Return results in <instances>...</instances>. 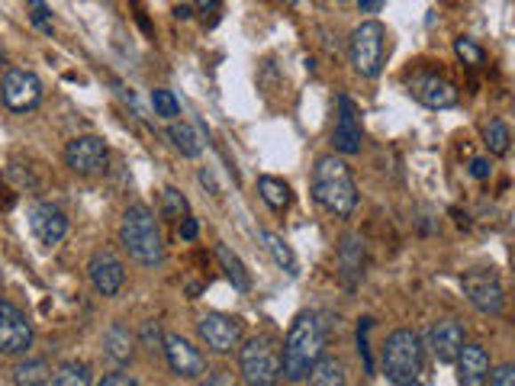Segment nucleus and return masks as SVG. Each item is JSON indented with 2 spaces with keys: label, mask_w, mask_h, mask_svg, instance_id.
Wrapping results in <instances>:
<instances>
[{
  "label": "nucleus",
  "mask_w": 515,
  "mask_h": 386,
  "mask_svg": "<svg viewBox=\"0 0 515 386\" xmlns=\"http://www.w3.org/2000/svg\"><path fill=\"white\" fill-rule=\"evenodd\" d=\"M326 348V328H322L316 312H300L284 338V354H280V377L290 383H303L310 377L313 364L322 358Z\"/></svg>",
  "instance_id": "f257e3e1"
},
{
  "label": "nucleus",
  "mask_w": 515,
  "mask_h": 386,
  "mask_svg": "<svg viewBox=\"0 0 515 386\" xmlns=\"http://www.w3.org/2000/svg\"><path fill=\"white\" fill-rule=\"evenodd\" d=\"M313 200L338 219H348L358 206V187L338 155H322L313 168Z\"/></svg>",
  "instance_id": "f03ea898"
},
{
  "label": "nucleus",
  "mask_w": 515,
  "mask_h": 386,
  "mask_svg": "<svg viewBox=\"0 0 515 386\" xmlns=\"http://www.w3.org/2000/svg\"><path fill=\"white\" fill-rule=\"evenodd\" d=\"M119 245L126 248L129 258L145 264V268H158L161 261H165V238H161V229L149 206L133 203V206L123 213Z\"/></svg>",
  "instance_id": "7ed1b4c3"
},
{
  "label": "nucleus",
  "mask_w": 515,
  "mask_h": 386,
  "mask_svg": "<svg viewBox=\"0 0 515 386\" xmlns=\"http://www.w3.org/2000/svg\"><path fill=\"white\" fill-rule=\"evenodd\" d=\"M383 374H387L390 383H409V380H419L422 374V364H425V351H422V342L415 332L409 328H397L393 335L383 342Z\"/></svg>",
  "instance_id": "20e7f679"
},
{
  "label": "nucleus",
  "mask_w": 515,
  "mask_h": 386,
  "mask_svg": "<svg viewBox=\"0 0 515 386\" xmlns=\"http://www.w3.org/2000/svg\"><path fill=\"white\" fill-rule=\"evenodd\" d=\"M348 55H351L358 75L377 77L383 71V61H387V26L377 20L361 23L348 39Z\"/></svg>",
  "instance_id": "39448f33"
},
{
  "label": "nucleus",
  "mask_w": 515,
  "mask_h": 386,
  "mask_svg": "<svg viewBox=\"0 0 515 386\" xmlns=\"http://www.w3.org/2000/svg\"><path fill=\"white\" fill-rule=\"evenodd\" d=\"M238 367L248 386H278L280 354L268 335H254L238 348Z\"/></svg>",
  "instance_id": "423d86ee"
},
{
  "label": "nucleus",
  "mask_w": 515,
  "mask_h": 386,
  "mask_svg": "<svg viewBox=\"0 0 515 386\" xmlns=\"http://www.w3.org/2000/svg\"><path fill=\"white\" fill-rule=\"evenodd\" d=\"M0 101L13 113H29L43 101V81L29 68H10L0 81Z\"/></svg>",
  "instance_id": "0eeeda50"
},
{
  "label": "nucleus",
  "mask_w": 515,
  "mask_h": 386,
  "mask_svg": "<svg viewBox=\"0 0 515 386\" xmlns=\"http://www.w3.org/2000/svg\"><path fill=\"white\" fill-rule=\"evenodd\" d=\"M461 286H464V296L471 300L473 310L483 316H499L506 310V290L490 270H467L461 277Z\"/></svg>",
  "instance_id": "6e6552de"
},
{
  "label": "nucleus",
  "mask_w": 515,
  "mask_h": 386,
  "mask_svg": "<svg viewBox=\"0 0 515 386\" xmlns=\"http://www.w3.org/2000/svg\"><path fill=\"white\" fill-rule=\"evenodd\" d=\"M107 158H110V149L101 135H77L65 145V165L81 177L101 174L107 168Z\"/></svg>",
  "instance_id": "1a4fd4ad"
},
{
  "label": "nucleus",
  "mask_w": 515,
  "mask_h": 386,
  "mask_svg": "<svg viewBox=\"0 0 515 386\" xmlns=\"http://www.w3.org/2000/svg\"><path fill=\"white\" fill-rule=\"evenodd\" d=\"M197 332H200L203 344L216 354H232L242 344V322L236 316H222V312H206L200 322H197Z\"/></svg>",
  "instance_id": "9d476101"
},
{
  "label": "nucleus",
  "mask_w": 515,
  "mask_h": 386,
  "mask_svg": "<svg viewBox=\"0 0 515 386\" xmlns=\"http://www.w3.org/2000/svg\"><path fill=\"white\" fill-rule=\"evenodd\" d=\"M33 348V326L13 302L0 300V354H26Z\"/></svg>",
  "instance_id": "9b49d317"
},
{
  "label": "nucleus",
  "mask_w": 515,
  "mask_h": 386,
  "mask_svg": "<svg viewBox=\"0 0 515 386\" xmlns=\"http://www.w3.org/2000/svg\"><path fill=\"white\" fill-rule=\"evenodd\" d=\"M161 351L168 358V367L174 370L181 380H197L206 374V358H203L184 335H165Z\"/></svg>",
  "instance_id": "f8f14e48"
},
{
  "label": "nucleus",
  "mask_w": 515,
  "mask_h": 386,
  "mask_svg": "<svg viewBox=\"0 0 515 386\" xmlns=\"http://www.w3.org/2000/svg\"><path fill=\"white\" fill-rule=\"evenodd\" d=\"M29 229L39 238V245L55 248L65 242L68 236V216L55 206V203H33L29 206Z\"/></svg>",
  "instance_id": "ddd939ff"
},
{
  "label": "nucleus",
  "mask_w": 515,
  "mask_h": 386,
  "mask_svg": "<svg viewBox=\"0 0 515 386\" xmlns=\"http://www.w3.org/2000/svg\"><path fill=\"white\" fill-rule=\"evenodd\" d=\"M87 277H91V286L97 290L101 296H117L126 284V268L123 261L110 252H97L91 261H87Z\"/></svg>",
  "instance_id": "4468645a"
},
{
  "label": "nucleus",
  "mask_w": 515,
  "mask_h": 386,
  "mask_svg": "<svg viewBox=\"0 0 515 386\" xmlns=\"http://www.w3.org/2000/svg\"><path fill=\"white\" fill-rule=\"evenodd\" d=\"M409 93L429 109H448L457 103V87L441 75H415L409 81Z\"/></svg>",
  "instance_id": "2eb2a0df"
},
{
  "label": "nucleus",
  "mask_w": 515,
  "mask_h": 386,
  "mask_svg": "<svg viewBox=\"0 0 515 386\" xmlns=\"http://www.w3.org/2000/svg\"><path fill=\"white\" fill-rule=\"evenodd\" d=\"M332 145L338 155H358L361 151V123H358V107L351 97H338V119L335 133H332Z\"/></svg>",
  "instance_id": "dca6fc26"
},
{
  "label": "nucleus",
  "mask_w": 515,
  "mask_h": 386,
  "mask_svg": "<svg viewBox=\"0 0 515 386\" xmlns=\"http://www.w3.org/2000/svg\"><path fill=\"white\" fill-rule=\"evenodd\" d=\"M431 354L441 364H455L461 348H464V328L457 326L455 319H441L439 326H431Z\"/></svg>",
  "instance_id": "f3484780"
},
{
  "label": "nucleus",
  "mask_w": 515,
  "mask_h": 386,
  "mask_svg": "<svg viewBox=\"0 0 515 386\" xmlns=\"http://www.w3.org/2000/svg\"><path fill=\"white\" fill-rule=\"evenodd\" d=\"M338 274L348 286H358V280L364 277V242L355 232H348L338 245Z\"/></svg>",
  "instance_id": "a211bd4d"
},
{
  "label": "nucleus",
  "mask_w": 515,
  "mask_h": 386,
  "mask_svg": "<svg viewBox=\"0 0 515 386\" xmlns=\"http://www.w3.org/2000/svg\"><path fill=\"white\" fill-rule=\"evenodd\" d=\"M457 370H461V383L477 386L480 380H487L490 374V354L480 344H464L461 354H457Z\"/></svg>",
  "instance_id": "6ab92c4d"
},
{
  "label": "nucleus",
  "mask_w": 515,
  "mask_h": 386,
  "mask_svg": "<svg viewBox=\"0 0 515 386\" xmlns=\"http://www.w3.org/2000/svg\"><path fill=\"white\" fill-rule=\"evenodd\" d=\"M133 351H135V338L126 326H110L107 328V335H103V354L110 358L117 367H126L133 361Z\"/></svg>",
  "instance_id": "aec40b11"
},
{
  "label": "nucleus",
  "mask_w": 515,
  "mask_h": 386,
  "mask_svg": "<svg viewBox=\"0 0 515 386\" xmlns=\"http://www.w3.org/2000/svg\"><path fill=\"white\" fill-rule=\"evenodd\" d=\"M258 193H262V200L268 203L274 213H284L294 200V193H290V184L287 181H280V177H258Z\"/></svg>",
  "instance_id": "412c9836"
},
{
  "label": "nucleus",
  "mask_w": 515,
  "mask_h": 386,
  "mask_svg": "<svg viewBox=\"0 0 515 386\" xmlns=\"http://www.w3.org/2000/svg\"><path fill=\"white\" fill-rule=\"evenodd\" d=\"M306 380H310V386H348L345 364L338 358H319Z\"/></svg>",
  "instance_id": "4be33fe9"
},
{
  "label": "nucleus",
  "mask_w": 515,
  "mask_h": 386,
  "mask_svg": "<svg viewBox=\"0 0 515 386\" xmlns=\"http://www.w3.org/2000/svg\"><path fill=\"white\" fill-rule=\"evenodd\" d=\"M168 139H171V145L181 151V155H187V158H197L203 151V135H200V129L197 126H190V123H171V129H168Z\"/></svg>",
  "instance_id": "5701e85b"
},
{
  "label": "nucleus",
  "mask_w": 515,
  "mask_h": 386,
  "mask_svg": "<svg viewBox=\"0 0 515 386\" xmlns=\"http://www.w3.org/2000/svg\"><path fill=\"white\" fill-rule=\"evenodd\" d=\"M52 370L43 358H26L13 367V386H49Z\"/></svg>",
  "instance_id": "b1692460"
},
{
  "label": "nucleus",
  "mask_w": 515,
  "mask_h": 386,
  "mask_svg": "<svg viewBox=\"0 0 515 386\" xmlns=\"http://www.w3.org/2000/svg\"><path fill=\"white\" fill-rule=\"evenodd\" d=\"M216 258H220L222 270H226V277L232 280V286H236V290H242V294H248V290H252V277H248L245 264L238 261V254L229 252L226 245H220V248H216Z\"/></svg>",
  "instance_id": "393cba45"
},
{
  "label": "nucleus",
  "mask_w": 515,
  "mask_h": 386,
  "mask_svg": "<svg viewBox=\"0 0 515 386\" xmlns=\"http://www.w3.org/2000/svg\"><path fill=\"white\" fill-rule=\"evenodd\" d=\"M262 242L264 248L270 252V258H274V264H278L280 270H287L290 277H296V258H294V248H290L287 242L280 236H274V232H268V229H262Z\"/></svg>",
  "instance_id": "a878e982"
},
{
  "label": "nucleus",
  "mask_w": 515,
  "mask_h": 386,
  "mask_svg": "<svg viewBox=\"0 0 515 386\" xmlns=\"http://www.w3.org/2000/svg\"><path fill=\"white\" fill-rule=\"evenodd\" d=\"M49 386H93L91 367H87V364H77V361L61 364V367L52 374Z\"/></svg>",
  "instance_id": "bb28decb"
},
{
  "label": "nucleus",
  "mask_w": 515,
  "mask_h": 386,
  "mask_svg": "<svg viewBox=\"0 0 515 386\" xmlns=\"http://www.w3.org/2000/svg\"><path fill=\"white\" fill-rule=\"evenodd\" d=\"M483 142H487L490 155H509V142H512L509 126L503 123V119H493V123H487V129H483Z\"/></svg>",
  "instance_id": "cd10ccee"
},
{
  "label": "nucleus",
  "mask_w": 515,
  "mask_h": 386,
  "mask_svg": "<svg viewBox=\"0 0 515 386\" xmlns=\"http://www.w3.org/2000/svg\"><path fill=\"white\" fill-rule=\"evenodd\" d=\"M152 107H155V113H158V117H165V119H178L181 117L178 97H174L171 91H165V87L152 91Z\"/></svg>",
  "instance_id": "c85d7f7f"
},
{
  "label": "nucleus",
  "mask_w": 515,
  "mask_h": 386,
  "mask_svg": "<svg viewBox=\"0 0 515 386\" xmlns=\"http://www.w3.org/2000/svg\"><path fill=\"white\" fill-rule=\"evenodd\" d=\"M455 52H457V59L464 61V65H471V68H480L483 61H487V52L473 43V39H467V36L455 39Z\"/></svg>",
  "instance_id": "c756f323"
},
{
  "label": "nucleus",
  "mask_w": 515,
  "mask_h": 386,
  "mask_svg": "<svg viewBox=\"0 0 515 386\" xmlns=\"http://www.w3.org/2000/svg\"><path fill=\"white\" fill-rule=\"evenodd\" d=\"M161 206H165V216L168 219H184L187 216V197L174 187H165L161 190Z\"/></svg>",
  "instance_id": "7c9ffc66"
},
{
  "label": "nucleus",
  "mask_w": 515,
  "mask_h": 386,
  "mask_svg": "<svg viewBox=\"0 0 515 386\" xmlns=\"http://www.w3.org/2000/svg\"><path fill=\"white\" fill-rule=\"evenodd\" d=\"M26 7H29V20H33L45 36H52V10L45 0H26Z\"/></svg>",
  "instance_id": "2f4dec72"
},
{
  "label": "nucleus",
  "mask_w": 515,
  "mask_h": 386,
  "mask_svg": "<svg viewBox=\"0 0 515 386\" xmlns=\"http://www.w3.org/2000/svg\"><path fill=\"white\" fill-rule=\"evenodd\" d=\"M139 342H142V348L149 354H158L161 351V344H165V338H161V328L155 319H149L142 326V332H139Z\"/></svg>",
  "instance_id": "473e14b6"
},
{
  "label": "nucleus",
  "mask_w": 515,
  "mask_h": 386,
  "mask_svg": "<svg viewBox=\"0 0 515 386\" xmlns=\"http://www.w3.org/2000/svg\"><path fill=\"white\" fill-rule=\"evenodd\" d=\"M487 377H490L487 386H515V367L512 364H499V367H493Z\"/></svg>",
  "instance_id": "72a5a7b5"
},
{
  "label": "nucleus",
  "mask_w": 515,
  "mask_h": 386,
  "mask_svg": "<svg viewBox=\"0 0 515 386\" xmlns=\"http://www.w3.org/2000/svg\"><path fill=\"white\" fill-rule=\"evenodd\" d=\"M371 326H374L371 319H361V322H358V351H361L364 367H367V374H374L371 354H367V332H371Z\"/></svg>",
  "instance_id": "f704fd0d"
},
{
  "label": "nucleus",
  "mask_w": 515,
  "mask_h": 386,
  "mask_svg": "<svg viewBox=\"0 0 515 386\" xmlns=\"http://www.w3.org/2000/svg\"><path fill=\"white\" fill-rule=\"evenodd\" d=\"M97 386H139V380L129 377V374H123V370H117V374H107V377H103Z\"/></svg>",
  "instance_id": "c9c22d12"
},
{
  "label": "nucleus",
  "mask_w": 515,
  "mask_h": 386,
  "mask_svg": "<svg viewBox=\"0 0 515 386\" xmlns=\"http://www.w3.org/2000/svg\"><path fill=\"white\" fill-rule=\"evenodd\" d=\"M490 171H493L490 158H473L471 161V174L477 177V181H487V177H490Z\"/></svg>",
  "instance_id": "e433bc0d"
},
{
  "label": "nucleus",
  "mask_w": 515,
  "mask_h": 386,
  "mask_svg": "<svg viewBox=\"0 0 515 386\" xmlns=\"http://www.w3.org/2000/svg\"><path fill=\"white\" fill-rule=\"evenodd\" d=\"M197 232H200V226H197V219H190V216L181 219V238H187V242H194Z\"/></svg>",
  "instance_id": "4c0bfd02"
},
{
  "label": "nucleus",
  "mask_w": 515,
  "mask_h": 386,
  "mask_svg": "<svg viewBox=\"0 0 515 386\" xmlns=\"http://www.w3.org/2000/svg\"><path fill=\"white\" fill-rule=\"evenodd\" d=\"M197 7H200V13H213L220 7V0H197Z\"/></svg>",
  "instance_id": "58836bf2"
},
{
  "label": "nucleus",
  "mask_w": 515,
  "mask_h": 386,
  "mask_svg": "<svg viewBox=\"0 0 515 386\" xmlns=\"http://www.w3.org/2000/svg\"><path fill=\"white\" fill-rule=\"evenodd\" d=\"M174 17H178V20H190V17H194V10L187 7V4H178V7H174Z\"/></svg>",
  "instance_id": "ea45409f"
},
{
  "label": "nucleus",
  "mask_w": 515,
  "mask_h": 386,
  "mask_svg": "<svg viewBox=\"0 0 515 386\" xmlns=\"http://www.w3.org/2000/svg\"><path fill=\"white\" fill-rule=\"evenodd\" d=\"M358 4H361V10H374V7H377V0H358Z\"/></svg>",
  "instance_id": "a19ab883"
},
{
  "label": "nucleus",
  "mask_w": 515,
  "mask_h": 386,
  "mask_svg": "<svg viewBox=\"0 0 515 386\" xmlns=\"http://www.w3.org/2000/svg\"><path fill=\"white\" fill-rule=\"evenodd\" d=\"M274 4H280V7H294L296 0H274Z\"/></svg>",
  "instance_id": "79ce46f5"
},
{
  "label": "nucleus",
  "mask_w": 515,
  "mask_h": 386,
  "mask_svg": "<svg viewBox=\"0 0 515 386\" xmlns=\"http://www.w3.org/2000/svg\"><path fill=\"white\" fill-rule=\"evenodd\" d=\"M403 386H425L422 380H409V383H403Z\"/></svg>",
  "instance_id": "37998d69"
},
{
  "label": "nucleus",
  "mask_w": 515,
  "mask_h": 386,
  "mask_svg": "<svg viewBox=\"0 0 515 386\" xmlns=\"http://www.w3.org/2000/svg\"><path fill=\"white\" fill-rule=\"evenodd\" d=\"M0 68H4V49H0Z\"/></svg>",
  "instance_id": "c03bdc74"
},
{
  "label": "nucleus",
  "mask_w": 515,
  "mask_h": 386,
  "mask_svg": "<svg viewBox=\"0 0 515 386\" xmlns=\"http://www.w3.org/2000/svg\"><path fill=\"white\" fill-rule=\"evenodd\" d=\"M200 386H213V383H200Z\"/></svg>",
  "instance_id": "a18cd8bd"
}]
</instances>
